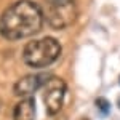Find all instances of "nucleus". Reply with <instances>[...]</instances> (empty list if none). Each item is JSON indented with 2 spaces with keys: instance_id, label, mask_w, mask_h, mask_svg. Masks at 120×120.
<instances>
[{
  "instance_id": "obj_6",
  "label": "nucleus",
  "mask_w": 120,
  "mask_h": 120,
  "mask_svg": "<svg viewBox=\"0 0 120 120\" xmlns=\"http://www.w3.org/2000/svg\"><path fill=\"white\" fill-rule=\"evenodd\" d=\"M13 119L15 120H35V99L22 98L13 109Z\"/></svg>"
},
{
  "instance_id": "obj_3",
  "label": "nucleus",
  "mask_w": 120,
  "mask_h": 120,
  "mask_svg": "<svg viewBox=\"0 0 120 120\" xmlns=\"http://www.w3.org/2000/svg\"><path fill=\"white\" fill-rule=\"evenodd\" d=\"M43 18L53 29H66L72 26L79 18L75 0H45L42 8Z\"/></svg>"
},
{
  "instance_id": "obj_5",
  "label": "nucleus",
  "mask_w": 120,
  "mask_h": 120,
  "mask_svg": "<svg viewBox=\"0 0 120 120\" xmlns=\"http://www.w3.org/2000/svg\"><path fill=\"white\" fill-rule=\"evenodd\" d=\"M51 79L50 74H29V75H24L21 77L18 82L15 83L13 86V93L19 96V98H30L34 93L40 90L42 86H45V83Z\"/></svg>"
},
{
  "instance_id": "obj_2",
  "label": "nucleus",
  "mask_w": 120,
  "mask_h": 120,
  "mask_svg": "<svg viewBox=\"0 0 120 120\" xmlns=\"http://www.w3.org/2000/svg\"><path fill=\"white\" fill-rule=\"evenodd\" d=\"M61 55V43L53 37H43L29 42L24 46L22 59L29 67L43 69L53 64Z\"/></svg>"
},
{
  "instance_id": "obj_7",
  "label": "nucleus",
  "mask_w": 120,
  "mask_h": 120,
  "mask_svg": "<svg viewBox=\"0 0 120 120\" xmlns=\"http://www.w3.org/2000/svg\"><path fill=\"white\" fill-rule=\"evenodd\" d=\"M96 107H98V111L101 112L102 115H107L109 111H111V102L106 98H98L96 99Z\"/></svg>"
},
{
  "instance_id": "obj_4",
  "label": "nucleus",
  "mask_w": 120,
  "mask_h": 120,
  "mask_svg": "<svg viewBox=\"0 0 120 120\" xmlns=\"http://www.w3.org/2000/svg\"><path fill=\"white\" fill-rule=\"evenodd\" d=\"M67 83L59 77H51L43 86V102L48 115H56L63 109Z\"/></svg>"
},
{
  "instance_id": "obj_1",
  "label": "nucleus",
  "mask_w": 120,
  "mask_h": 120,
  "mask_svg": "<svg viewBox=\"0 0 120 120\" xmlns=\"http://www.w3.org/2000/svg\"><path fill=\"white\" fill-rule=\"evenodd\" d=\"M43 11L32 0H18L0 15V35L7 40H22L40 32Z\"/></svg>"
}]
</instances>
